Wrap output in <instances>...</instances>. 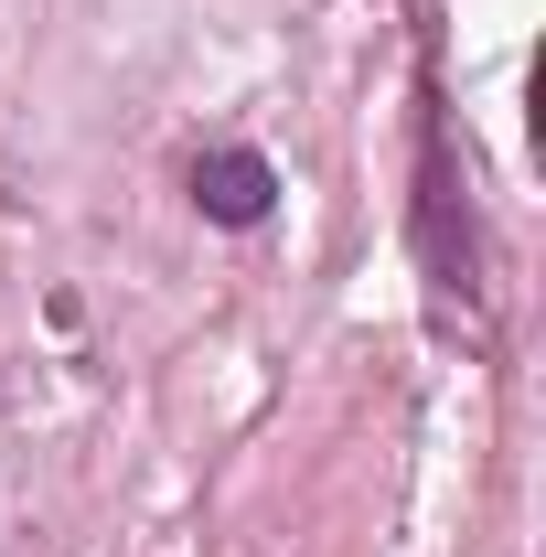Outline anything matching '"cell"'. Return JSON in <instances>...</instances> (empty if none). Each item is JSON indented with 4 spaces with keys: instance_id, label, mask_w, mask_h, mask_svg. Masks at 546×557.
<instances>
[{
    "instance_id": "cell-1",
    "label": "cell",
    "mask_w": 546,
    "mask_h": 557,
    "mask_svg": "<svg viewBox=\"0 0 546 557\" xmlns=\"http://www.w3.org/2000/svg\"><path fill=\"white\" fill-rule=\"evenodd\" d=\"M408 247L439 300H482V214H472V172L450 150V108L439 86H418V205H408Z\"/></svg>"
},
{
    "instance_id": "cell-2",
    "label": "cell",
    "mask_w": 546,
    "mask_h": 557,
    "mask_svg": "<svg viewBox=\"0 0 546 557\" xmlns=\"http://www.w3.org/2000/svg\"><path fill=\"white\" fill-rule=\"evenodd\" d=\"M269 205H278V172L258 150H204V161H194V214H204V225L247 236V225H269Z\"/></svg>"
}]
</instances>
